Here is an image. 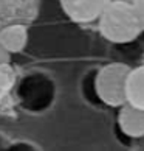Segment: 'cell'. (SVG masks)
Returning a JSON list of instances; mask_svg holds the SVG:
<instances>
[{
  "mask_svg": "<svg viewBox=\"0 0 144 151\" xmlns=\"http://www.w3.org/2000/svg\"><path fill=\"white\" fill-rule=\"evenodd\" d=\"M132 3H133L136 17H138V20H140V24L144 30V0H132Z\"/></svg>",
  "mask_w": 144,
  "mask_h": 151,
  "instance_id": "9c48e42d",
  "label": "cell"
},
{
  "mask_svg": "<svg viewBox=\"0 0 144 151\" xmlns=\"http://www.w3.org/2000/svg\"><path fill=\"white\" fill-rule=\"evenodd\" d=\"M101 36L113 44H129L144 31L132 0H110L98 17Z\"/></svg>",
  "mask_w": 144,
  "mask_h": 151,
  "instance_id": "6da1fadb",
  "label": "cell"
},
{
  "mask_svg": "<svg viewBox=\"0 0 144 151\" xmlns=\"http://www.w3.org/2000/svg\"><path fill=\"white\" fill-rule=\"evenodd\" d=\"M118 126L121 132L130 139L144 137V109L126 101L123 106H119Z\"/></svg>",
  "mask_w": 144,
  "mask_h": 151,
  "instance_id": "5b68a950",
  "label": "cell"
},
{
  "mask_svg": "<svg viewBox=\"0 0 144 151\" xmlns=\"http://www.w3.org/2000/svg\"><path fill=\"white\" fill-rule=\"evenodd\" d=\"M127 103L144 109V64L130 67L126 86Z\"/></svg>",
  "mask_w": 144,
  "mask_h": 151,
  "instance_id": "52a82bcc",
  "label": "cell"
},
{
  "mask_svg": "<svg viewBox=\"0 0 144 151\" xmlns=\"http://www.w3.org/2000/svg\"><path fill=\"white\" fill-rule=\"evenodd\" d=\"M110 0H60V6L70 20L76 24L96 22Z\"/></svg>",
  "mask_w": 144,
  "mask_h": 151,
  "instance_id": "277c9868",
  "label": "cell"
},
{
  "mask_svg": "<svg viewBox=\"0 0 144 151\" xmlns=\"http://www.w3.org/2000/svg\"><path fill=\"white\" fill-rule=\"evenodd\" d=\"M37 13L36 0H0V28L11 24L30 25Z\"/></svg>",
  "mask_w": 144,
  "mask_h": 151,
  "instance_id": "3957f363",
  "label": "cell"
},
{
  "mask_svg": "<svg viewBox=\"0 0 144 151\" xmlns=\"http://www.w3.org/2000/svg\"><path fill=\"white\" fill-rule=\"evenodd\" d=\"M0 64H11V53L0 44Z\"/></svg>",
  "mask_w": 144,
  "mask_h": 151,
  "instance_id": "30bf717a",
  "label": "cell"
},
{
  "mask_svg": "<svg viewBox=\"0 0 144 151\" xmlns=\"http://www.w3.org/2000/svg\"><path fill=\"white\" fill-rule=\"evenodd\" d=\"M0 44L13 53H20L28 44V25L11 24L0 28Z\"/></svg>",
  "mask_w": 144,
  "mask_h": 151,
  "instance_id": "8992f818",
  "label": "cell"
},
{
  "mask_svg": "<svg viewBox=\"0 0 144 151\" xmlns=\"http://www.w3.org/2000/svg\"><path fill=\"white\" fill-rule=\"evenodd\" d=\"M130 65L124 63H109L96 72L95 93L104 104L119 108L127 101L126 86Z\"/></svg>",
  "mask_w": 144,
  "mask_h": 151,
  "instance_id": "7a4b0ae2",
  "label": "cell"
},
{
  "mask_svg": "<svg viewBox=\"0 0 144 151\" xmlns=\"http://www.w3.org/2000/svg\"><path fill=\"white\" fill-rule=\"evenodd\" d=\"M16 84V72L11 64H0V97L11 92Z\"/></svg>",
  "mask_w": 144,
  "mask_h": 151,
  "instance_id": "ba28073f",
  "label": "cell"
}]
</instances>
